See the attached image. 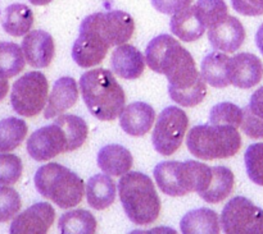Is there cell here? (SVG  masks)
<instances>
[{
  "instance_id": "obj_1",
  "label": "cell",
  "mask_w": 263,
  "mask_h": 234,
  "mask_svg": "<svg viewBox=\"0 0 263 234\" xmlns=\"http://www.w3.org/2000/svg\"><path fill=\"white\" fill-rule=\"evenodd\" d=\"M134 31V18L122 10L87 15L80 26V35L72 48V58L81 68L98 66L105 58L110 46L127 42Z\"/></svg>"
},
{
  "instance_id": "obj_2",
  "label": "cell",
  "mask_w": 263,
  "mask_h": 234,
  "mask_svg": "<svg viewBox=\"0 0 263 234\" xmlns=\"http://www.w3.org/2000/svg\"><path fill=\"white\" fill-rule=\"evenodd\" d=\"M89 135V127L81 117L64 114L50 125L35 131L27 140V151L36 161H48L62 153L81 147Z\"/></svg>"
},
{
  "instance_id": "obj_3",
  "label": "cell",
  "mask_w": 263,
  "mask_h": 234,
  "mask_svg": "<svg viewBox=\"0 0 263 234\" xmlns=\"http://www.w3.org/2000/svg\"><path fill=\"white\" fill-rule=\"evenodd\" d=\"M80 90L87 109L97 119L115 120L125 109V92L108 69L85 72L80 78Z\"/></svg>"
},
{
  "instance_id": "obj_4",
  "label": "cell",
  "mask_w": 263,
  "mask_h": 234,
  "mask_svg": "<svg viewBox=\"0 0 263 234\" xmlns=\"http://www.w3.org/2000/svg\"><path fill=\"white\" fill-rule=\"evenodd\" d=\"M118 192L123 210L136 225H149L161 212V200L153 181L140 172L123 174L118 182Z\"/></svg>"
},
{
  "instance_id": "obj_5",
  "label": "cell",
  "mask_w": 263,
  "mask_h": 234,
  "mask_svg": "<svg viewBox=\"0 0 263 234\" xmlns=\"http://www.w3.org/2000/svg\"><path fill=\"white\" fill-rule=\"evenodd\" d=\"M157 186L168 196L180 197L204 191L212 179V168L199 161H163L154 168Z\"/></svg>"
},
{
  "instance_id": "obj_6",
  "label": "cell",
  "mask_w": 263,
  "mask_h": 234,
  "mask_svg": "<svg viewBox=\"0 0 263 234\" xmlns=\"http://www.w3.org/2000/svg\"><path fill=\"white\" fill-rule=\"evenodd\" d=\"M39 194L62 209L77 206L84 197V181L76 173L57 163L43 165L35 174Z\"/></svg>"
},
{
  "instance_id": "obj_7",
  "label": "cell",
  "mask_w": 263,
  "mask_h": 234,
  "mask_svg": "<svg viewBox=\"0 0 263 234\" xmlns=\"http://www.w3.org/2000/svg\"><path fill=\"white\" fill-rule=\"evenodd\" d=\"M190 153L202 160L228 159L235 155L241 147L238 128L215 124L195 125L186 138Z\"/></svg>"
},
{
  "instance_id": "obj_8",
  "label": "cell",
  "mask_w": 263,
  "mask_h": 234,
  "mask_svg": "<svg viewBox=\"0 0 263 234\" xmlns=\"http://www.w3.org/2000/svg\"><path fill=\"white\" fill-rule=\"evenodd\" d=\"M48 79L40 72H28L13 84L10 102L17 114L22 117H35L48 101Z\"/></svg>"
},
{
  "instance_id": "obj_9",
  "label": "cell",
  "mask_w": 263,
  "mask_h": 234,
  "mask_svg": "<svg viewBox=\"0 0 263 234\" xmlns=\"http://www.w3.org/2000/svg\"><path fill=\"white\" fill-rule=\"evenodd\" d=\"M189 119L184 110L177 107H168L158 115L152 135V142L157 153L171 156L182 145Z\"/></svg>"
},
{
  "instance_id": "obj_10",
  "label": "cell",
  "mask_w": 263,
  "mask_h": 234,
  "mask_svg": "<svg viewBox=\"0 0 263 234\" xmlns=\"http://www.w3.org/2000/svg\"><path fill=\"white\" fill-rule=\"evenodd\" d=\"M170 97L176 104L192 108L200 104L207 95V82L195 67L194 58L182 64L177 71L167 77Z\"/></svg>"
},
{
  "instance_id": "obj_11",
  "label": "cell",
  "mask_w": 263,
  "mask_h": 234,
  "mask_svg": "<svg viewBox=\"0 0 263 234\" xmlns=\"http://www.w3.org/2000/svg\"><path fill=\"white\" fill-rule=\"evenodd\" d=\"M226 234H263V210L246 197H234L221 214Z\"/></svg>"
},
{
  "instance_id": "obj_12",
  "label": "cell",
  "mask_w": 263,
  "mask_h": 234,
  "mask_svg": "<svg viewBox=\"0 0 263 234\" xmlns=\"http://www.w3.org/2000/svg\"><path fill=\"white\" fill-rule=\"evenodd\" d=\"M193 58L184 46L170 35H159L149 42L145 60L152 71L168 77L186 60Z\"/></svg>"
},
{
  "instance_id": "obj_13",
  "label": "cell",
  "mask_w": 263,
  "mask_h": 234,
  "mask_svg": "<svg viewBox=\"0 0 263 234\" xmlns=\"http://www.w3.org/2000/svg\"><path fill=\"white\" fill-rule=\"evenodd\" d=\"M55 220V210L48 202H37L14 218L12 234H45Z\"/></svg>"
},
{
  "instance_id": "obj_14",
  "label": "cell",
  "mask_w": 263,
  "mask_h": 234,
  "mask_svg": "<svg viewBox=\"0 0 263 234\" xmlns=\"http://www.w3.org/2000/svg\"><path fill=\"white\" fill-rule=\"evenodd\" d=\"M208 38L216 50L235 53L246 40V30L238 18L228 15L225 19L210 28Z\"/></svg>"
},
{
  "instance_id": "obj_15",
  "label": "cell",
  "mask_w": 263,
  "mask_h": 234,
  "mask_svg": "<svg viewBox=\"0 0 263 234\" xmlns=\"http://www.w3.org/2000/svg\"><path fill=\"white\" fill-rule=\"evenodd\" d=\"M22 50L26 61L33 68H46L55 53L54 40L48 32L33 30L26 33L22 41Z\"/></svg>"
},
{
  "instance_id": "obj_16",
  "label": "cell",
  "mask_w": 263,
  "mask_h": 234,
  "mask_svg": "<svg viewBox=\"0 0 263 234\" xmlns=\"http://www.w3.org/2000/svg\"><path fill=\"white\" fill-rule=\"evenodd\" d=\"M263 78V63L257 55L240 53L230 59L231 84L239 89H252Z\"/></svg>"
},
{
  "instance_id": "obj_17",
  "label": "cell",
  "mask_w": 263,
  "mask_h": 234,
  "mask_svg": "<svg viewBox=\"0 0 263 234\" xmlns=\"http://www.w3.org/2000/svg\"><path fill=\"white\" fill-rule=\"evenodd\" d=\"M145 64L143 53L130 44H122L118 46L110 58L113 73L125 79L139 78L144 73Z\"/></svg>"
},
{
  "instance_id": "obj_18",
  "label": "cell",
  "mask_w": 263,
  "mask_h": 234,
  "mask_svg": "<svg viewBox=\"0 0 263 234\" xmlns=\"http://www.w3.org/2000/svg\"><path fill=\"white\" fill-rule=\"evenodd\" d=\"M156 112L146 102H133L123 109L120 115V124L127 135L141 137L153 127Z\"/></svg>"
},
{
  "instance_id": "obj_19",
  "label": "cell",
  "mask_w": 263,
  "mask_h": 234,
  "mask_svg": "<svg viewBox=\"0 0 263 234\" xmlns=\"http://www.w3.org/2000/svg\"><path fill=\"white\" fill-rule=\"evenodd\" d=\"M79 99V87L72 77H62L54 83L48 99L44 117L46 119L55 118L71 109Z\"/></svg>"
},
{
  "instance_id": "obj_20",
  "label": "cell",
  "mask_w": 263,
  "mask_h": 234,
  "mask_svg": "<svg viewBox=\"0 0 263 234\" xmlns=\"http://www.w3.org/2000/svg\"><path fill=\"white\" fill-rule=\"evenodd\" d=\"M170 26H171V31L174 32V35L184 42H193V41L198 40L204 35L205 30H207L202 18L198 14L195 5L172 15Z\"/></svg>"
},
{
  "instance_id": "obj_21",
  "label": "cell",
  "mask_w": 263,
  "mask_h": 234,
  "mask_svg": "<svg viewBox=\"0 0 263 234\" xmlns=\"http://www.w3.org/2000/svg\"><path fill=\"white\" fill-rule=\"evenodd\" d=\"M130 151L121 145H107L98 154V166L108 176L121 177L133 168Z\"/></svg>"
},
{
  "instance_id": "obj_22",
  "label": "cell",
  "mask_w": 263,
  "mask_h": 234,
  "mask_svg": "<svg viewBox=\"0 0 263 234\" xmlns=\"http://www.w3.org/2000/svg\"><path fill=\"white\" fill-rule=\"evenodd\" d=\"M230 56L223 53H211L203 59L200 73L208 84L223 89L231 84Z\"/></svg>"
},
{
  "instance_id": "obj_23",
  "label": "cell",
  "mask_w": 263,
  "mask_h": 234,
  "mask_svg": "<svg viewBox=\"0 0 263 234\" xmlns=\"http://www.w3.org/2000/svg\"><path fill=\"white\" fill-rule=\"evenodd\" d=\"M86 199L92 209H107L116 200V183L110 177L103 174L91 177L86 184Z\"/></svg>"
},
{
  "instance_id": "obj_24",
  "label": "cell",
  "mask_w": 263,
  "mask_h": 234,
  "mask_svg": "<svg viewBox=\"0 0 263 234\" xmlns=\"http://www.w3.org/2000/svg\"><path fill=\"white\" fill-rule=\"evenodd\" d=\"M185 234H218L220 220L217 212L211 209H195L185 214L180 223Z\"/></svg>"
},
{
  "instance_id": "obj_25",
  "label": "cell",
  "mask_w": 263,
  "mask_h": 234,
  "mask_svg": "<svg viewBox=\"0 0 263 234\" xmlns=\"http://www.w3.org/2000/svg\"><path fill=\"white\" fill-rule=\"evenodd\" d=\"M234 184L235 178L230 169L225 166H213L210 186L207 189L200 192L199 196L208 204H217L230 196Z\"/></svg>"
},
{
  "instance_id": "obj_26",
  "label": "cell",
  "mask_w": 263,
  "mask_h": 234,
  "mask_svg": "<svg viewBox=\"0 0 263 234\" xmlns=\"http://www.w3.org/2000/svg\"><path fill=\"white\" fill-rule=\"evenodd\" d=\"M33 25V13L27 5L12 4L5 9L3 28L5 32L14 37L30 32Z\"/></svg>"
},
{
  "instance_id": "obj_27",
  "label": "cell",
  "mask_w": 263,
  "mask_h": 234,
  "mask_svg": "<svg viewBox=\"0 0 263 234\" xmlns=\"http://www.w3.org/2000/svg\"><path fill=\"white\" fill-rule=\"evenodd\" d=\"M240 127L248 137L263 138V87L252 95L249 105L243 109Z\"/></svg>"
},
{
  "instance_id": "obj_28",
  "label": "cell",
  "mask_w": 263,
  "mask_h": 234,
  "mask_svg": "<svg viewBox=\"0 0 263 234\" xmlns=\"http://www.w3.org/2000/svg\"><path fill=\"white\" fill-rule=\"evenodd\" d=\"M62 234H94L97 232V220L87 210H72L59 219Z\"/></svg>"
},
{
  "instance_id": "obj_29",
  "label": "cell",
  "mask_w": 263,
  "mask_h": 234,
  "mask_svg": "<svg viewBox=\"0 0 263 234\" xmlns=\"http://www.w3.org/2000/svg\"><path fill=\"white\" fill-rule=\"evenodd\" d=\"M27 124L20 118L0 120V153H9L17 148L27 135Z\"/></svg>"
},
{
  "instance_id": "obj_30",
  "label": "cell",
  "mask_w": 263,
  "mask_h": 234,
  "mask_svg": "<svg viewBox=\"0 0 263 234\" xmlns=\"http://www.w3.org/2000/svg\"><path fill=\"white\" fill-rule=\"evenodd\" d=\"M25 54L14 42H0V76L12 78L25 69Z\"/></svg>"
},
{
  "instance_id": "obj_31",
  "label": "cell",
  "mask_w": 263,
  "mask_h": 234,
  "mask_svg": "<svg viewBox=\"0 0 263 234\" xmlns=\"http://www.w3.org/2000/svg\"><path fill=\"white\" fill-rule=\"evenodd\" d=\"M243 122V109L233 102H221L212 108L210 123L222 127L239 128Z\"/></svg>"
},
{
  "instance_id": "obj_32",
  "label": "cell",
  "mask_w": 263,
  "mask_h": 234,
  "mask_svg": "<svg viewBox=\"0 0 263 234\" xmlns=\"http://www.w3.org/2000/svg\"><path fill=\"white\" fill-rule=\"evenodd\" d=\"M195 8L207 28L213 27L229 15L228 5L223 0H198Z\"/></svg>"
},
{
  "instance_id": "obj_33",
  "label": "cell",
  "mask_w": 263,
  "mask_h": 234,
  "mask_svg": "<svg viewBox=\"0 0 263 234\" xmlns=\"http://www.w3.org/2000/svg\"><path fill=\"white\" fill-rule=\"evenodd\" d=\"M244 161L251 181L263 187V142L249 146L244 155Z\"/></svg>"
},
{
  "instance_id": "obj_34",
  "label": "cell",
  "mask_w": 263,
  "mask_h": 234,
  "mask_svg": "<svg viewBox=\"0 0 263 234\" xmlns=\"http://www.w3.org/2000/svg\"><path fill=\"white\" fill-rule=\"evenodd\" d=\"M21 159L13 154H0V186H13L22 176Z\"/></svg>"
},
{
  "instance_id": "obj_35",
  "label": "cell",
  "mask_w": 263,
  "mask_h": 234,
  "mask_svg": "<svg viewBox=\"0 0 263 234\" xmlns=\"http://www.w3.org/2000/svg\"><path fill=\"white\" fill-rule=\"evenodd\" d=\"M22 202L18 192L8 186H0V223L14 218L21 210Z\"/></svg>"
},
{
  "instance_id": "obj_36",
  "label": "cell",
  "mask_w": 263,
  "mask_h": 234,
  "mask_svg": "<svg viewBox=\"0 0 263 234\" xmlns=\"http://www.w3.org/2000/svg\"><path fill=\"white\" fill-rule=\"evenodd\" d=\"M193 0H152V4L158 12L174 15L190 7Z\"/></svg>"
},
{
  "instance_id": "obj_37",
  "label": "cell",
  "mask_w": 263,
  "mask_h": 234,
  "mask_svg": "<svg viewBox=\"0 0 263 234\" xmlns=\"http://www.w3.org/2000/svg\"><path fill=\"white\" fill-rule=\"evenodd\" d=\"M233 8L238 13L249 17L263 14V0H231Z\"/></svg>"
},
{
  "instance_id": "obj_38",
  "label": "cell",
  "mask_w": 263,
  "mask_h": 234,
  "mask_svg": "<svg viewBox=\"0 0 263 234\" xmlns=\"http://www.w3.org/2000/svg\"><path fill=\"white\" fill-rule=\"evenodd\" d=\"M8 90H9V83H8L7 78L0 76V101L7 96Z\"/></svg>"
},
{
  "instance_id": "obj_39",
  "label": "cell",
  "mask_w": 263,
  "mask_h": 234,
  "mask_svg": "<svg viewBox=\"0 0 263 234\" xmlns=\"http://www.w3.org/2000/svg\"><path fill=\"white\" fill-rule=\"evenodd\" d=\"M256 44H257V46H258L259 51H261L262 55H263V23L259 26L258 31H257V33H256Z\"/></svg>"
},
{
  "instance_id": "obj_40",
  "label": "cell",
  "mask_w": 263,
  "mask_h": 234,
  "mask_svg": "<svg viewBox=\"0 0 263 234\" xmlns=\"http://www.w3.org/2000/svg\"><path fill=\"white\" fill-rule=\"evenodd\" d=\"M28 2L33 5H46L50 2H53V0H28Z\"/></svg>"
}]
</instances>
